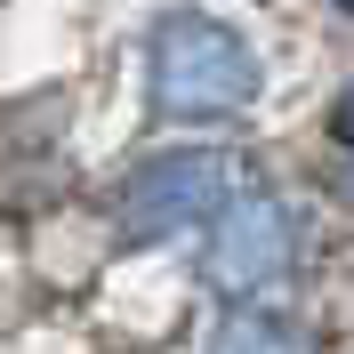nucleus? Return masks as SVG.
Here are the masks:
<instances>
[{"label":"nucleus","mask_w":354,"mask_h":354,"mask_svg":"<svg viewBox=\"0 0 354 354\" xmlns=\"http://www.w3.org/2000/svg\"><path fill=\"white\" fill-rule=\"evenodd\" d=\"M225 201H234V153H218V145H169V153H145L121 177L113 234H121V250H161L177 234L209 225Z\"/></svg>","instance_id":"obj_2"},{"label":"nucleus","mask_w":354,"mask_h":354,"mask_svg":"<svg viewBox=\"0 0 354 354\" xmlns=\"http://www.w3.org/2000/svg\"><path fill=\"white\" fill-rule=\"evenodd\" d=\"M330 137H338V153L354 161V88H338V105H330Z\"/></svg>","instance_id":"obj_5"},{"label":"nucleus","mask_w":354,"mask_h":354,"mask_svg":"<svg viewBox=\"0 0 354 354\" xmlns=\"http://www.w3.org/2000/svg\"><path fill=\"white\" fill-rule=\"evenodd\" d=\"M338 8H346V17H354V0H338Z\"/></svg>","instance_id":"obj_6"},{"label":"nucleus","mask_w":354,"mask_h":354,"mask_svg":"<svg viewBox=\"0 0 354 354\" xmlns=\"http://www.w3.org/2000/svg\"><path fill=\"white\" fill-rule=\"evenodd\" d=\"M201 354H314V338L282 306H225L218 330L201 338Z\"/></svg>","instance_id":"obj_4"},{"label":"nucleus","mask_w":354,"mask_h":354,"mask_svg":"<svg viewBox=\"0 0 354 354\" xmlns=\"http://www.w3.org/2000/svg\"><path fill=\"white\" fill-rule=\"evenodd\" d=\"M290 266H298L290 201L266 194V185H234V201L201 225V282L218 290L225 306H258L266 290L290 282Z\"/></svg>","instance_id":"obj_3"},{"label":"nucleus","mask_w":354,"mask_h":354,"mask_svg":"<svg viewBox=\"0 0 354 354\" xmlns=\"http://www.w3.org/2000/svg\"><path fill=\"white\" fill-rule=\"evenodd\" d=\"M258 97V57L234 24L201 17V8H169L145 41V105L177 129H209L234 121Z\"/></svg>","instance_id":"obj_1"}]
</instances>
